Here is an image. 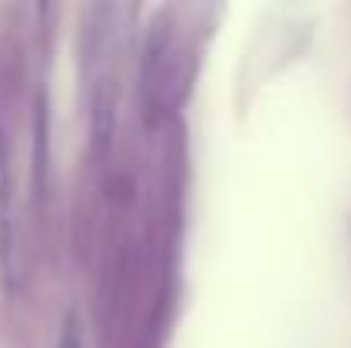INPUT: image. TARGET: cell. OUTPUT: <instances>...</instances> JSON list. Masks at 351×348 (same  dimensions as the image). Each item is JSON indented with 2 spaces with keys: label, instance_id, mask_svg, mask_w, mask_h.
<instances>
[{
  "label": "cell",
  "instance_id": "2",
  "mask_svg": "<svg viewBox=\"0 0 351 348\" xmlns=\"http://www.w3.org/2000/svg\"><path fill=\"white\" fill-rule=\"evenodd\" d=\"M58 348H86V338H82V325H79V314H69V318H65V328H62Z\"/></svg>",
  "mask_w": 351,
  "mask_h": 348
},
{
  "label": "cell",
  "instance_id": "1",
  "mask_svg": "<svg viewBox=\"0 0 351 348\" xmlns=\"http://www.w3.org/2000/svg\"><path fill=\"white\" fill-rule=\"evenodd\" d=\"M164 55H167V27H164V24H154V31H150V38H147V48H143V89H147V93L157 86Z\"/></svg>",
  "mask_w": 351,
  "mask_h": 348
}]
</instances>
